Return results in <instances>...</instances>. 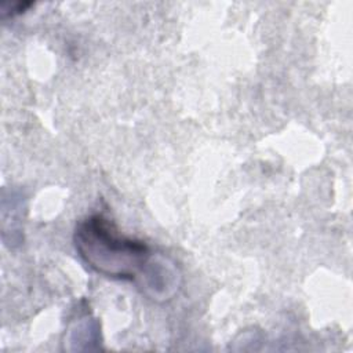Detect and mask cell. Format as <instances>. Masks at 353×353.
<instances>
[{
    "mask_svg": "<svg viewBox=\"0 0 353 353\" xmlns=\"http://www.w3.org/2000/svg\"><path fill=\"white\" fill-rule=\"evenodd\" d=\"M74 247L91 269L112 279L142 281L153 262L143 241L121 236L102 215H91L76 226Z\"/></svg>",
    "mask_w": 353,
    "mask_h": 353,
    "instance_id": "obj_1",
    "label": "cell"
}]
</instances>
